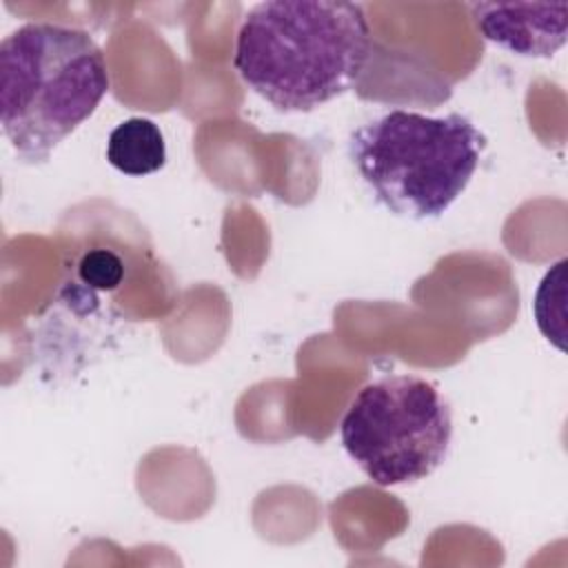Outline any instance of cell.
Listing matches in <instances>:
<instances>
[{"mask_svg":"<svg viewBox=\"0 0 568 568\" xmlns=\"http://www.w3.org/2000/svg\"><path fill=\"white\" fill-rule=\"evenodd\" d=\"M479 33L524 58H550L566 42V2H470Z\"/></svg>","mask_w":568,"mask_h":568,"instance_id":"cell-5","label":"cell"},{"mask_svg":"<svg viewBox=\"0 0 568 568\" xmlns=\"http://www.w3.org/2000/svg\"><path fill=\"white\" fill-rule=\"evenodd\" d=\"M106 160L113 169L133 178L160 171L166 162V142L160 126L149 118L120 122L109 135Z\"/></svg>","mask_w":568,"mask_h":568,"instance_id":"cell-6","label":"cell"},{"mask_svg":"<svg viewBox=\"0 0 568 568\" xmlns=\"http://www.w3.org/2000/svg\"><path fill=\"white\" fill-rule=\"evenodd\" d=\"M346 455L377 486L426 479L448 455L453 415L417 375H386L359 388L339 422Z\"/></svg>","mask_w":568,"mask_h":568,"instance_id":"cell-4","label":"cell"},{"mask_svg":"<svg viewBox=\"0 0 568 568\" xmlns=\"http://www.w3.org/2000/svg\"><path fill=\"white\" fill-rule=\"evenodd\" d=\"M109 87L104 53L84 29L27 22L0 44V124L27 164L47 162Z\"/></svg>","mask_w":568,"mask_h":568,"instance_id":"cell-2","label":"cell"},{"mask_svg":"<svg viewBox=\"0 0 568 568\" xmlns=\"http://www.w3.org/2000/svg\"><path fill=\"white\" fill-rule=\"evenodd\" d=\"M78 273L87 286L98 291H111L122 282L124 264L113 251L93 248L80 260Z\"/></svg>","mask_w":568,"mask_h":568,"instance_id":"cell-7","label":"cell"},{"mask_svg":"<svg viewBox=\"0 0 568 568\" xmlns=\"http://www.w3.org/2000/svg\"><path fill=\"white\" fill-rule=\"evenodd\" d=\"M371 47L362 4L268 0L244 16L233 67L277 111L306 113L357 84Z\"/></svg>","mask_w":568,"mask_h":568,"instance_id":"cell-1","label":"cell"},{"mask_svg":"<svg viewBox=\"0 0 568 568\" xmlns=\"http://www.w3.org/2000/svg\"><path fill=\"white\" fill-rule=\"evenodd\" d=\"M484 146V133L466 115L393 109L355 129L348 153L379 204L402 217L428 220L466 191Z\"/></svg>","mask_w":568,"mask_h":568,"instance_id":"cell-3","label":"cell"}]
</instances>
